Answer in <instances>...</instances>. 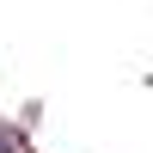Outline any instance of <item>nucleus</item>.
I'll return each instance as SVG.
<instances>
[{
    "label": "nucleus",
    "instance_id": "obj_1",
    "mask_svg": "<svg viewBox=\"0 0 153 153\" xmlns=\"http://www.w3.org/2000/svg\"><path fill=\"white\" fill-rule=\"evenodd\" d=\"M0 153H19V135H12L6 123H0Z\"/></svg>",
    "mask_w": 153,
    "mask_h": 153
}]
</instances>
